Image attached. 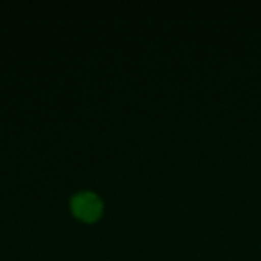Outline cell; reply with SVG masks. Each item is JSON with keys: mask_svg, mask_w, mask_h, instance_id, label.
Listing matches in <instances>:
<instances>
[{"mask_svg": "<svg viewBox=\"0 0 261 261\" xmlns=\"http://www.w3.org/2000/svg\"><path fill=\"white\" fill-rule=\"evenodd\" d=\"M72 211L78 219L84 222H93L101 216L102 205L96 196L90 193H83L72 200Z\"/></svg>", "mask_w": 261, "mask_h": 261, "instance_id": "obj_1", "label": "cell"}]
</instances>
